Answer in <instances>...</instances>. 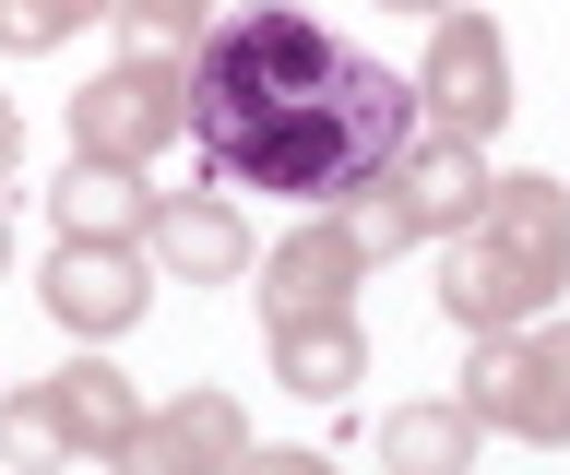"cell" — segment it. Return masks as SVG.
<instances>
[{
	"instance_id": "cell-1",
	"label": "cell",
	"mask_w": 570,
	"mask_h": 475,
	"mask_svg": "<svg viewBox=\"0 0 570 475\" xmlns=\"http://www.w3.org/2000/svg\"><path fill=\"white\" fill-rule=\"evenodd\" d=\"M190 144L226 190L333 215L416 144V83L345 48L297 0H238L190 48Z\"/></svg>"
},
{
	"instance_id": "cell-2",
	"label": "cell",
	"mask_w": 570,
	"mask_h": 475,
	"mask_svg": "<svg viewBox=\"0 0 570 475\" xmlns=\"http://www.w3.org/2000/svg\"><path fill=\"white\" fill-rule=\"evenodd\" d=\"M570 297V179L511 167L488 179L475 226L440 238V321L452 333H523Z\"/></svg>"
},
{
	"instance_id": "cell-3",
	"label": "cell",
	"mask_w": 570,
	"mask_h": 475,
	"mask_svg": "<svg viewBox=\"0 0 570 475\" xmlns=\"http://www.w3.org/2000/svg\"><path fill=\"white\" fill-rule=\"evenodd\" d=\"M475 202H488V144H463V131H428V119H416V144L392 155L356 202H333V215L356 226V250H368V261H392V250H428V238L475 226Z\"/></svg>"
},
{
	"instance_id": "cell-4",
	"label": "cell",
	"mask_w": 570,
	"mask_h": 475,
	"mask_svg": "<svg viewBox=\"0 0 570 475\" xmlns=\"http://www.w3.org/2000/svg\"><path fill=\"white\" fill-rule=\"evenodd\" d=\"M463 416L488 439H523V452H570V321L523 333H475V368H463Z\"/></svg>"
},
{
	"instance_id": "cell-5",
	"label": "cell",
	"mask_w": 570,
	"mask_h": 475,
	"mask_svg": "<svg viewBox=\"0 0 570 475\" xmlns=\"http://www.w3.org/2000/svg\"><path fill=\"white\" fill-rule=\"evenodd\" d=\"M167 144H190V60H119L71 96V155L155 167Z\"/></svg>"
},
{
	"instance_id": "cell-6",
	"label": "cell",
	"mask_w": 570,
	"mask_h": 475,
	"mask_svg": "<svg viewBox=\"0 0 570 475\" xmlns=\"http://www.w3.org/2000/svg\"><path fill=\"white\" fill-rule=\"evenodd\" d=\"M416 119L428 131H463V144H499L511 131V37L488 12H440L416 60Z\"/></svg>"
},
{
	"instance_id": "cell-7",
	"label": "cell",
	"mask_w": 570,
	"mask_h": 475,
	"mask_svg": "<svg viewBox=\"0 0 570 475\" xmlns=\"http://www.w3.org/2000/svg\"><path fill=\"white\" fill-rule=\"evenodd\" d=\"M155 261H142V238H60L48 250V274H36V297H48V321L83 333V345H119V333L155 309Z\"/></svg>"
},
{
	"instance_id": "cell-8",
	"label": "cell",
	"mask_w": 570,
	"mask_h": 475,
	"mask_svg": "<svg viewBox=\"0 0 570 475\" xmlns=\"http://www.w3.org/2000/svg\"><path fill=\"white\" fill-rule=\"evenodd\" d=\"M238 452H249V416H238V393L190 380V393L142 404V428L119 439V452H107V475H238Z\"/></svg>"
},
{
	"instance_id": "cell-9",
	"label": "cell",
	"mask_w": 570,
	"mask_h": 475,
	"mask_svg": "<svg viewBox=\"0 0 570 475\" xmlns=\"http://www.w3.org/2000/svg\"><path fill=\"white\" fill-rule=\"evenodd\" d=\"M368 286V250H356L345 215H297L262 250V321H321V309H356Z\"/></svg>"
},
{
	"instance_id": "cell-10",
	"label": "cell",
	"mask_w": 570,
	"mask_h": 475,
	"mask_svg": "<svg viewBox=\"0 0 570 475\" xmlns=\"http://www.w3.org/2000/svg\"><path fill=\"white\" fill-rule=\"evenodd\" d=\"M142 261H155L167 286H238V274H249V226H238L226 190H155Z\"/></svg>"
},
{
	"instance_id": "cell-11",
	"label": "cell",
	"mask_w": 570,
	"mask_h": 475,
	"mask_svg": "<svg viewBox=\"0 0 570 475\" xmlns=\"http://www.w3.org/2000/svg\"><path fill=\"white\" fill-rule=\"evenodd\" d=\"M262 345H274V380L309 404H345L356 380H368V321L356 309H321V321H262Z\"/></svg>"
},
{
	"instance_id": "cell-12",
	"label": "cell",
	"mask_w": 570,
	"mask_h": 475,
	"mask_svg": "<svg viewBox=\"0 0 570 475\" xmlns=\"http://www.w3.org/2000/svg\"><path fill=\"white\" fill-rule=\"evenodd\" d=\"M48 215H60V238H142L155 226V190H142V167L71 155L60 179H48Z\"/></svg>"
},
{
	"instance_id": "cell-13",
	"label": "cell",
	"mask_w": 570,
	"mask_h": 475,
	"mask_svg": "<svg viewBox=\"0 0 570 475\" xmlns=\"http://www.w3.org/2000/svg\"><path fill=\"white\" fill-rule=\"evenodd\" d=\"M475 416H463V393H428V404H392L381 416V464L392 475H475Z\"/></svg>"
},
{
	"instance_id": "cell-14",
	"label": "cell",
	"mask_w": 570,
	"mask_h": 475,
	"mask_svg": "<svg viewBox=\"0 0 570 475\" xmlns=\"http://www.w3.org/2000/svg\"><path fill=\"white\" fill-rule=\"evenodd\" d=\"M48 393H60L71 439H83L96 464H107V452H119V439L142 428V393H131V380H119V368H107V345H83V357H71V368H48Z\"/></svg>"
},
{
	"instance_id": "cell-15",
	"label": "cell",
	"mask_w": 570,
	"mask_h": 475,
	"mask_svg": "<svg viewBox=\"0 0 570 475\" xmlns=\"http://www.w3.org/2000/svg\"><path fill=\"white\" fill-rule=\"evenodd\" d=\"M0 464H12V475H71V464H83V439H71V416H60L48 380L0 393Z\"/></svg>"
},
{
	"instance_id": "cell-16",
	"label": "cell",
	"mask_w": 570,
	"mask_h": 475,
	"mask_svg": "<svg viewBox=\"0 0 570 475\" xmlns=\"http://www.w3.org/2000/svg\"><path fill=\"white\" fill-rule=\"evenodd\" d=\"M214 12H238V0H119L107 24L131 37V60H190V48H203V24H214Z\"/></svg>"
},
{
	"instance_id": "cell-17",
	"label": "cell",
	"mask_w": 570,
	"mask_h": 475,
	"mask_svg": "<svg viewBox=\"0 0 570 475\" xmlns=\"http://www.w3.org/2000/svg\"><path fill=\"white\" fill-rule=\"evenodd\" d=\"M119 0H0V60H48V48H71L83 24H107Z\"/></svg>"
},
{
	"instance_id": "cell-18",
	"label": "cell",
	"mask_w": 570,
	"mask_h": 475,
	"mask_svg": "<svg viewBox=\"0 0 570 475\" xmlns=\"http://www.w3.org/2000/svg\"><path fill=\"white\" fill-rule=\"evenodd\" d=\"M238 475H333V452H262V439H249Z\"/></svg>"
},
{
	"instance_id": "cell-19",
	"label": "cell",
	"mask_w": 570,
	"mask_h": 475,
	"mask_svg": "<svg viewBox=\"0 0 570 475\" xmlns=\"http://www.w3.org/2000/svg\"><path fill=\"white\" fill-rule=\"evenodd\" d=\"M12 167H24V108L0 96V190H12Z\"/></svg>"
},
{
	"instance_id": "cell-20",
	"label": "cell",
	"mask_w": 570,
	"mask_h": 475,
	"mask_svg": "<svg viewBox=\"0 0 570 475\" xmlns=\"http://www.w3.org/2000/svg\"><path fill=\"white\" fill-rule=\"evenodd\" d=\"M381 12H428V24H440V12H463V0H381Z\"/></svg>"
},
{
	"instance_id": "cell-21",
	"label": "cell",
	"mask_w": 570,
	"mask_h": 475,
	"mask_svg": "<svg viewBox=\"0 0 570 475\" xmlns=\"http://www.w3.org/2000/svg\"><path fill=\"white\" fill-rule=\"evenodd\" d=\"M0 274H12V215H0Z\"/></svg>"
}]
</instances>
